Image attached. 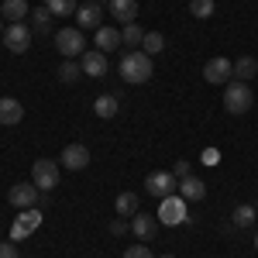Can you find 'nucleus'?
<instances>
[{
	"instance_id": "obj_1",
	"label": "nucleus",
	"mask_w": 258,
	"mask_h": 258,
	"mask_svg": "<svg viewBox=\"0 0 258 258\" xmlns=\"http://www.w3.org/2000/svg\"><path fill=\"white\" fill-rule=\"evenodd\" d=\"M152 55L148 52H141V48H131V52H124L120 55V80L131 83V86H141V83L152 80Z\"/></svg>"
},
{
	"instance_id": "obj_2",
	"label": "nucleus",
	"mask_w": 258,
	"mask_h": 258,
	"mask_svg": "<svg viewBox=\"0 0 258 258\" xmlns=\"http://www.w3.org/2000/svg\"><path fill=\"white\" fill-rule=\"evenodd\" d=\"M251 103H255V93H251V86H248V83H241V80L227 83V90H224V110H227L231 117L248 114V110H251Z\"/></svg>"
},
{
	"instance_id": "obj_3",
	"label": "nucleus",
	"mask_w": 258,
	"mask_h": 258,
	"mask_svg": "<svg viewBox=\"0 0 258 258\" xmlns=\"http://www.w3.org/2000/svg\"><path fill=\"white\" fill-rule=\"evenodd\" d=\"M55 48H59L62 59H80L86 52V38H83L80 28H59L55 31Z\"/></svg>"
},
{
	"instance_id": "obj_4",
	"label": "nucleus",
	"mask_w": 258,
	"mask_h": 258,
	"mask_svg": "<svg viewBox=\"0 0 258 258\" xmlns=\"http://www.w3.org/2000/svg\"><path fill=\"white\" fill-rule=\"evenodd\" d=\"M186 220H189V214H186V200L179 197V193L159 200V224H165V227H179V224H186Z\"/></svg>"
},
{
	"instance_id": "obj_5",
	"label": "nucleus",
	"mask_w": 258,
	"mask_h": 258,
	"mask_svg": "<svg viewBox=\"0 0 258 258\" xmlns=\"http://www.w3.org/2000/svg\"><path fill=\"white\" fill-rule=\"evenodd\" d=\"M59 176H62V165L52 159H38L31 165V182L38 186L41 193H48V189H55L59 186Z\"/></svg>"
},
{
	"instance_id": "obj_6",
	"label": "nucleus",
	"mask_w": 258,
	"mask_h": 258,
	"mask_svg": "<svg viewBox=\"0 0 258 258\" xmlns=\"http://www.w3.org/2000/svg\"><path fill=\"white\" fill-rule=\"evenodd\" d=\"M31 24H24V21H14L11 28H4V45L14 52V55H24L28 48H31Z\"/></svg>"
},
{
	"instance_id": "obj_7",
	"label": "nucleus",
	"mask_w": 258,
	"mask_h": 258,
	"mask_svg": "<svg viewBox=\"0 0 258 258\" xmlns=\"http://www.w3.org/2000/svg\"><path fill=\"white\" fill-rule=\"evenodd\" d=\"M231 76H234V62L224 59V55H217V59H210L203 66V80L210 83V86H227Z\"/></svg>"
},
{
	"instance_id": "obj_8",
	"label": "nucleus",
	"mask_w": 258,
	"mask_h": 258,
	"mask_svg": "<svg viewBox=\"0 0 258 258\" xmlns=\"http://www.w3.org/2000/svg\"><path fill=\"white\" fill-rule=\"evenodd\" d=\"M145 189H148V197L165 200V197H172V193L179 189V179L172 176V172H152V176L145 179Z\"/></svg>"
},
{
	"instance_id": "obj_9",
	"label": "nucleus",
	"mask_w": 258,
	"mask_h": 258,
	"mask_svg": "<svg viewBox=\"0 0 258 258\" xmlns=\"http://www.w3.org/2000/svg\"><path fill=\"white\" fill-rule=\"evenodd\" d=\"M100 24H103V4H97V0L80 4V11H76V28H80V31H97Z\"/></svg>"
},
{
	"instance_id": "obj_10",
	"label": "nucleus",
	"mask_w": 258,
	"mask_h": 258,
	"mask_svg": "<svg viewBox=\"0 0 258 258\" xmlns=\"http://www.w3.org/2000/svg\"><path fill=\"white\" fill-rule=\"evenodd\" d=\"M38 186L35 182H14L11 186V193H7V200H11V207H18V210H28V207H35L38 203Z\"/></svg>"
},
{
	"instance_id": "obj_11",
	"label": "nucleus",
	"mask_w": 258,
	"mask_h": 258,
	"mask_svg": "<svg viewBox=\"0 0 258 258\" xmlns=\"http://www.w3.org/2000/svg\"><path fill=\"white\" fill-rule=\"evenodd\" d=\"M80 66H83V76H93V80H103L107 76V55L100 48H86L80 55Z\"/></svg>"
},
{
	"instance_id": "obj_12",
	"label": "nucleus",
	"mask_w": 258,
	"mask_h": 258,
	"mask_svg": "<svg viewBox=\"0 0 258 258\" xmlns=\"http://www.w3.org/2000/svg\"><path fill=\"white\" fill-rule=\"evenodd\" d=\"M62 165H66L69 172H83V169L90 165V148L80 145V141H76V145H66V148H62Z\"/></svg>"
},
{
	"instance_id": "obj_13",
	"label": "nucleus",
	"mask_w": 258,
	"mask_h": 258,
	"mask_svg": "<svg viewBox=\"0 0 258 258\" xmlns=\"http://www.w3.org/2000/svg\"><path fill=\"white\" fill-rule=\"evenodd\" d=\"M93 48H100L103 55H107V52H117V48H120V28L100 24L97 31H93Z\"/></svg>"
},
{
	"instance_id": "obj_14",
	"label": "nucleus",
	"mask_w": 258,
	"mask_h": 258,
	"mask_svg": "<svg viewBox=\"0 0 258 258\" xmlns=\"http://www.w3.org/2000/svg\"><path fill=\"white\" fill-rule=\"evenodd\" d=\"M41 224V214L35 210V207H28L24 214H18V220H14V227H11V241H21V238H28L35 227Z\"/></svg>"
},
{
	"instance_id": "obj_15",
	"label": "nucleus",
	"mask_w": 258,
	"mask_h": 258,
	"mask_svg": "<svg viewBox=\"0 0 258 258\" xmlns=\"http://www.w3.org/2000/svg\"><path fill=\"white\" fill-rule=\"evenodd\" d=\"M155 231H159V217H152V214H135L131 217V234L138 241H152Z\"/></svg>"
},
{
	"instance_id": "obj_16",
	"label": "nucleus",
	"mask_w": 258,
	"mask_h": 258,
	"mask_svg": "<svg viewBox=\"0 0 258 258\" xmlns=\"http://www.w3.org/2000/svg\"><path fill=\"white\" fill-rule=\"evenodd\" d=\"M24 120V107H21V100L14 97H0V124L4 127H14Z\"/></svg>"
},
{
	"instance_id": "obj_17",
	"label": "nucleus",
	"mask_w": 258,
	"mask_h": 258,
	"mask_svg": "<svg viewBox=\"0 0 258 258\" xmlns=\"http://www.w3.org/2000/svg\"><path fill=\"white\" fill-rule=\"evenodd\" d=\"M107 11L114 14V21L131 24V21L138 18V0H107Z\"/></svg>"
},
{
	"instance_id": "obj_18",
	"label": "nucleus",
	"mask_w": 258,
	"mask_h": 258,
	"mask_svg": "<svg viewBox=\"0 0 258 258\" xmlns=\"http://www.w3.org/2000/svg\"><path fill=\"white\" fill-rule=\"evenodd\" d=\"M176 193L189 203V200H203V197H207V186H203V179L186 176V179H179V189H176Z\"/></svg>"
},
{
	"instance_id": "obj_19",
	"label": "nucleus",
	"mask_w": 258,
	"mask_h": 258,
	"mask_svg": "<svg viewBox=\"0 0 258 258\" xmlns=\"http://www.w3.org/2000/svg\"><path fill=\"white\" fill-rule=\"evenodd\" d=\"M93 114H97V117H103V120L117 117V114H120V100L114 97V93H103V97L93 100Z\"/></svg>"
},
{
	"instance_id": "obj_20",
	"label": "nucleus",
	"mask_w": 258,
	"mask_h": 258,
	"mask_svg": "<svg viewBox=\"0 0 258 258\" xmlns=\"http://www.w3.org/2000/svg\"><path fill=\"white\" fill-rule=\"evenodd\" d=\"M255 76H258V59H251V55H241V59H234V80L251 83Z\"/></svg>"
},
{
	"instance_id": "obj_21",
	"label": "nucleus",
	"mask_w": 258,
	"mask_h": 258,
	"mask_svg": "<svg viewBox=\"0 0 258 258\" xmlns=\"http://www.w3.org/2000/svg\"><path fill=\"white\" fill-rule=\"evenodd\" d=\"M141 41H145V28H141L138 21H131V24L120 28V45L124 48H141Z\"/></svg>"
},
{
	"instance_id": "obj_22",
	"label": "nucleus",
	"mask_w": 258,
	"mask_h": 258,
	"mask_svg": "<svg viewBox=\"0 0 258 258\" xmlns=\"http://www.w3.org/2000/svg\"><path fill=\"white\" fill-rule=\"evenodd\" d=\"M52 18H55V14H52L45 4H41V7H35V11H31V31L48 35V31H52Z\"/></svg>"
},
{
	"instance_id": "obj_23",
	"label": "nucleus",
	"mask_w": 258,
	"mask_h": 258,
	"mask_svg": "<svg viewBox=\"0 0 258 258\" xmlns=\"http://www.w3.org/2000/svg\"><path fill=\"white\" fill-rule=\"evenodd\" d=\"M28 0H4V7H0V18H7L11 24L14 21H21V18H28Z\"/></svg>"
},
{
	"instance_id": "obj_24",
	"label": "nucleus",
	"mask_w": 258,
	"mask_h": 258,
	"mask_svg": "<svg viewBox=\"0 0 258 258\" xmlns=\"http://www.w3.org/2000/svg\"><path fill=\"white\" fill-rule=\"evenodd\" d=\"M255 217H258V210L251 207V203H241V207L231 210V224H234V227H251Z\"/></svg>"
},
{
	"instance_id": "obj_25",
	"label": "nucleus",
	"mask_w": 258,
	"mask_h": 258,
	"mask_svg": "<svg viewBox=\"0 0 258 258\" xmlns=\"http://www.w3.org/2000/svg\"><path fill=\"white\" fill-rule=\"evenodd\" d=\"M114 210H117L120 217H135V214H138V193H117Z\"/></svg>"
},
{
	"instance_id": "obj_26",
	"label": "nucleus",
	"mask_w": 258,
	"mask_h": 258,
	"mask_svg": "<svg viewBox=\"0 0 258 258\" xmlns=\"http://www.w3.org/2000/svg\"><path fill=\"white\" fill-rule=\"evenodd\" d=\"M45 7H48L55 18H76V11H80V0H45Z\"/></svg>"
},
{
	"instance_id": "obj_27",
	"label": "nucleus",
	"mask_w": 258,
	"mask_h": 258,
	"mask_svg": "<svg viewBox=\"0 0 258 258\" xmlns=\"http://www.w3.org/2000/svg\"><path fill=\"white\" fill-rule=\"evenodd\" d=\"M141 48H145L148 55H159V52H165V35H162V31H145Z\"/></svg>"
},
{
	"instance_id": "obj_28",
	"label": "nucleus",
	"mask_w": 258,
	"mask_h": 258,
	"mask_svg": "<svg viewBox=\"0 0 258 258\" xmlns=\"http://www.w3.org/2000/svg\"><path fill=\"white\" fill-rule=\"evenodd\" d=\"M83 76V66L76 59H62V66H59V80L62 83H76Z\"/></svg>"
},
{
	"instance_id": "obj_29",
	"label": "nucleus",
	"mask_w": 258,
	"mask_h": 258,
	"mask_svg": "<svg viewBox=\"0 0 258 258\" xmlns=\"http://www.w3.org/2000/svg\"><path fill=\"white\" fill-rule=\"evenodd\" d=\"M214 7H217L214 0H189V14H193L197 21H207L210 14H214Z\"/></svg>"
},
{
	"instance_id": "obj_30",
	"label": "nucleus",
	"mask_w": 258,
	"mask_h": 258,
	"mask_svg": "<svg viewBox=\"0 0 258 258\" xmlns=\"http://www.w3.org/2000/svg\"><path fill=\"white\" fill-rule=\"evenodd\" d=\"M124 258H155V255L148 244H131V248H124Z\"/></svg>"
},
{
	"instance_id": "obj_31",
	"label": "nucleus",
	"mask_w": 258,
	"mask_h": 258,
	"mask_svg": "<svg viewBox=\"0 0 258 258\" xmlns=\"http://www.w3.org/2000/svg\"><path fill=\"white\" fill-rule=\"evenodd\" d=\"M172 176H176V179H186V176H193V165H189L186 159H179V162H176V169H172Z\"/></svg>"
},
{
	"instance_id": "obj_32",
	"label": "nucleus",
	"mask_w": 258,
	"mask_h": 258,
	"mask_svg": "<svg viewBox=\"0 0 258 258\" xmlns=\"http://www.w3.org/2000/svg\"><path fill=\"white\" fill-rule=\"evenodd\" d=\"M0 258H18V248H14V241H0Z\"/></svg>"
},
{
	"instance_id": "obj_33",
	"label": "nucleus",
	"mask_w": 258,
	"mask_h": 258,
	"mask_svg": "<svg viewBox=\"0 0 258 258\" xmlns=\"http://www.w3.org/2000/svg\"><path fill=\"white\" fill-rule=\"evenodd\" d=\"M110 234H117V238H120V234H127V224H124V217H117L114 224H110Z\"/></svg>"
},
{
	"instance_id": "obj_34",
	"label": "nucleus",
	"mask_w": 258,
	"mask_h": 258,
	"mask_svg": "<svg viewBox=\"0 0 258 258\" xmlns=\"http://www.w3.org/2000/svg\"><path fill=\"white\" fill-rule=\"evenodd\" d=\"M0 38H4V18H0Z\"/></svg>"
},
{
	"instance_id": "obj_35",
	"label": "nucleus",
	"mask_w": 258,
	"mask_h": 258,
	"mask_svg": "<svg viewBox=\"0 0 258 258\" xmlns=\"http://www.w3.org/2000/svg\"><path fill=\"white\" fill-rule=\"evenodd\" d=\"M255 251H258V234H255Z\"/></svg>"
},
{
	"instance_id": "obj_36",
	"label": "nucleus",
	"mask_w": 258,
	"mask_h": 258,
	"mask_svg": "<svg viewBox=\"0 0 258 258\" xmlns=\"http://www.w3.org/2000/svg\"><path fill=\"white\" fill-rule=\"evenodd\" d=\"M162 258H176V255H162Z\"/></svg>"
},
{
	"instance_id": "obj_37",
	"label": "nucleus",
	"mask_w": 258,
	"mask_h": 258,
	"mask_svg": "<svg viewBox=\"0 0 258 258\" xmlns=\"http://www.w3.org/2000/svg\"><path fill=\"white\" fill-rule=\"evenodd\" d=\"M86 4H90V0H86Z\"/></svg>"
}]
</instances>
